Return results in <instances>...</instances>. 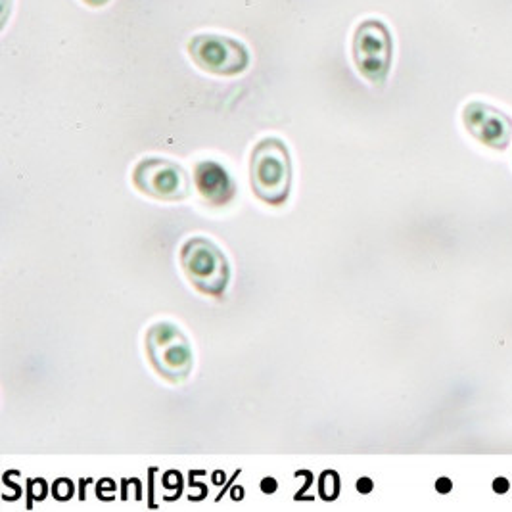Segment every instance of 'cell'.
<instances>
[{"label": "cell", "mask_w": 512, "mask_h": 512, "mask_svg": "<svg viewBox=\"0 0 512 512\" xmlns=\"http://www.w3.org/2000/svg\"><path fill=\"white\" fill-rule=\"evenodd\" d=\"M250 183L257 198L269 206H282L292 190V160L280 139L257 142L250 160Z\"/></svg>", "instance_id": "1"}, {"label": "cell", "mask_w": 512, "mask_h": 512, "mask_svg": "<svg viewBox=\"0 0 512 512\" xmlns=\"http://www.w3.org/2000/svg\"><path fill=\"white\" fill-rule=\"evenodd\" d=\"M181 267L188 282L202 294L221 298L229 286L231 267L225 254L208 238H190L181 250Z\"/></svg>", "instance_id": "2"}, {"label": "cell", "mask_w": 512, "mask_h": 512, "mask_svg": "<svg viewBox=\"0 0 512 512\" xmlns=\"http://www.w3.org/2000/svg\"><path fill=\"white\" fill-rule=\"evenodd\" d=\"M146 353L154 371L167 382H185L192 371V348L185 332L173 323H156L146 332Z\"/></svg>", "instance_id": "3"}, {"label": "cell", "mask_w": 512, "mask_h": 512, "mask_svg": "<svg viewBox=\"0 0 512 512\" xmlns=\"http://www.w3.org/2000/svg\"><path fill=\"white\" fill-rule=\"evenodd\" d=\"M392 35L380 20H365L357 25L351 43L355 68L373 85H384L392 68Z\"/></svg>", "instance_id": "4"}, {"label": "cell", "mask_w": 512, "mask_h": 512, "mask_svg": "<svg viewBox=\"0 0 512 512\" xmlns=\"http://www.w3.org/2000/svg\"><path fill=\"white\" fill-rule=\"evenodd\" d=\"M188 54L200 70L221 77L240 75L250 66V54L242 43L215 33L194 35L188 41Z\"/></svg>", "instance_id": "5"}, {"label": "cell", "mask_w": 512, "mask_h": 512, "mask_svg": "<svg viewBox=\"0 0 512 512\" xmlns=\"http://www.w3.org/2000/svg\"><path fill=\"white\" fill-rule=\"evenodd\" d=\"M133 185L142 194L162 202H181L190 194L185 169L163 158H144L137 163L133 171Z\"/></svg>", "instance_id": "6"}, {"label": "cell", "mask_w": 512, "mask_h": 512, "mask_svg": "<svg viewBox=\"0 0 512 512\" xmlns=\"http://www.w3.org/2000/svg\"><path fill=\"white\" fill-rule=\"evenodd\" d=\"M466 131L482 144L495 150H505L511 142L512 121L501 110L482 104L470 102L463 112Z\"/></svg>", "instance_id": "7"}, {"label": "cell", "mask_w": 512, "mask_h": 512, "mask_svg": "<svg viewBox=\"0 0 512 512\" xmlns=\"http://www.w3.org/2000/svg\"><path fill=\"white\" fill-rule=\"evenodd\" d=\"M194 181L202 198L210 202L211 206H227L229 202H233L236 192L234 181L219 163H198L194 171Z\"/></svg>", "instance_id": "8"}, {"label": "cell", "mask_w": 512, "mask_h": 512, "mask_svg": "<svg viewBox=\"0 0 512 512\" xmlns=\"http://www.w3.org/2000/svg\"><path fill=\"white\" fill-rule=\"evenodd\" d=\"M319 493L325 501H334L340 495V476L334 470H326L321 476Z\"/></svg>", "instance_id": "9"}, {"label": "cell", "mask_w": 512, "mask_h": 512, "mask_svg": "<svg viewBox=\"0 0 512 512\" xmlns=\"http://www.w3.org/2000/svg\"><path fill=\"white\" fill-rule=\"evenodd\" d=\"M261 488L265 493H273V489H277V482L273 480V478H267L263 484H261Z\"/></svg>", "instance_id": "10"}, {"label": "cell", "mask_w": 512, "mask_h": 512, "mask_svg": "<svg viewBox=\"0 0 512 512\" xmlns=\"http://www.w3.org/2000/svg\"><path fill=\"white\" fill-rule=\"evenodd\" d=\"M85 4H89V6H94V8H98V6H104V4H108L110 0H83Z\"/></svg>", "instance_id": "11"}]
</instances>
